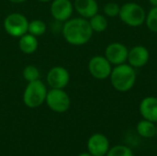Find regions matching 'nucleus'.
I'll list each match as a JSON object with an SVG mask.
<instances>
[{
	"label": "nucleus",
	"instance_id": "obj_10",
	"mask_svg": "<svg viewBox=\"0 0 157 156\" xmlns=\"http://www.w3.org/2000/svg\"><path fill=\"white\" fill-rule=\"evenodd\" d=\"M50 12L57 22H65L73 15L74 4L71 0H52Z\"/></svg>",
	"mask_w": 157,
	"mask_h": 156
},
{
	"label": "nucleus",
	"instance_id": "obj_24",
	"mask_svg": "<svg viewBox=\"0 0 157 156\" xmlns=\"http://www.w3.org/2000/svg\"><path fill=\"white\" fill-rule=\"evenodd\" d=\"M152 6H157V0H148Z\"/></svg>",
	"mask_w": 157,
	"mask_h": 156
},
{
	"label": "nucleus",
	"instance_id": "obj_6",
	"mask_svg": "<svg viewBox=\"0 0 157 156\" xmlns=\"http://www.w3.org/2000/svg\"><path fill=\"white\" fill-rule=\"evenodd\" d=\"M45 102L48 108L56 113H64L71 106L70 97L63 89L51 88L47 92Z\"/></svg>",
	"mask_w": 157,
	"mask_h": 156
},
{
	"label": "nucleus",
	"instance_id": "obj_15",
	"mask_svg": "<svg viewBox=\"0 0 157 156\" xmlns=\"http://www.w3.org/2000/svg\"><path fill=\"white\" fill-rule=\"evenodd\" d=\"M39 46V41L37 40V37L26 33L22 35L18 40V48L21 52L24 54H33Z\"/></svg>",
	"mask_w": 157,
	"mask_h": 156
},
{
	"label": "nucleus",
	"instance_id": "obj_9",
	"mask_svg": "<svg viewBox=\"0 0 157 156\" xmlns=\"http://www.w3.org/2000/svg\"><path fill=\"white\" fill-rule=\"evenodd\" d=\"M129 50L123 43L112 42L109 43L105 50V57L113 65L125 63L128 60Z\"/></svg>",
	"mask_w": 157,
	"mask_h": 156
},
{
	"label": "nucleus",
	"instance_id": "obj_26",
	"mask_svg": "<svg viewBox=\"0 0 157 156\" xmlns=\"http://www.w3.org/2000/svg\"><path fill=\"white\" fill-rule=\"evenodd\" d=\"M40 2H42V3H48V2H52V0H38Z\"/></svg>",
	"mask_w": 157,
	"mask_h": 156
},
{
	"label": "nucleus",
	"instance_id": "obj_8",
	"mask_svg": "<svg viewBox=\"0 0 157 156\" xmlns=\"http://www.w3.org/2000/svg\"><path fill=\"white\" fill-rule=\"evenodd\" d=\"M46 81L51 88L63 89L69 84L70 74L63 66H54L47 73Z\"/></svg>",
	"mask_w": 157,
	"mask_h": 156
},
{
	"label": "nucleus",
	"instance_id": "obj_5",
	"mask_svg": "<svg viewBox=\"0 0 157 156\" xmlns=\"http://www.w3.org/2000/svg\"><path fill=\"white\" fill-rule=\"evenodd\" d=\"M5 31L11 37L20 38L28 32L29 20L21 13L14 12L7 15L3 22Z\"/></svg>",
	"mask_w": 157,
	"mask_h": 156
},
{
	"label": "nucleus",
	"instance_id": "obj_12",
	"mask_svg": "<svg viewBox=\"0 0 157 156\" xmlns=\"http://www.w3.org/2000/svg\"><path fill=\"white\" fill-rule=\"evenodd\" d=\"M150 52L148 49L143 45H136L129 51L128 62L133 68L144 67L149 61Z\"/></svg>",
	"mask_w": 157,
	"mask_h": 156
},
{
	"label": "nucleus",
	"instance_id": "obj_17",
	"mask_svg": "<svg viewBox=\"0 0 157 156\" xmlns=\"http://www.w3.org/2000/svg\"><path fill=\"white\" fill-rule=\"evenodd\" d=\"M88 21L93 32L101 33L105 31L108 28V19L105 16L101 14H96L95 16L90 17Z\"/></svg>",
	"mask_w": 157,
	"mask_h": 156
},
{
	"label": "nucleus",
	"instance_id": "obj_2",
	"mask_svg": "<svg viewBox=\"0 0 157 156\" xmlns=\"http://www.w3.org/2000/svg\"><path fill=\"white\" fill-rule=\"evenodd\" d=\"M109 79L115 90L121 93L128 92L136 83L137 75L135 68L131 66L129 63L116 65L112 68Z\"/></svg>",
	"mask_w": 157,
	"mask_h": 156
},
{
	"label": "nucleus",
	"instance_id": "obj_4",
	"mask_svg": "<svg viewBox=\"0 0 157 156\" xmlns=\"http://www.w3.org/2000/svg\"><path fill=\"white\" fill-rule=\"evenodd\" d=\"M119 17L127 26L137 28L145 22L146 13L141 5L134 2H128L121 6Z\"/></svg>",
	"mask_w": 157,
	"mask_h": 156
},
{
	"label": "nucleus",
	"instance_id": "obj_23",
	"mask_svg": "<svg viewBox=\"0 0 157 156\" xmlns=\"http://www.w3.org/2000/svg\"><path fill=\"white\" fill-rule=\"evenodd\" d=\"M10 3H13V4H21V3H24L26 2L27 0H8Z\"/></svg>",
	"mask_w": 157,
	"mask_h": 156
},
{
	"label": "nucleus",
	"instance_id": "obj_3",
	"mask_svg": "<svg viewBox=\"0 0 157 156\" xmlns=\"http://www.w3.org/2000/svg\"><path fill=\"white\" fill-rule=\"evenodd\" d=\"M47 92L46 86L40 79L28 82L22 97L25 106L29 108L40 107L45 102Z\"/></svg>",
	"mask_w": 157,
	"mask_h": 156
},
{
	"label": "nucleus",
	"instance_id": "obj_18",
	"mask_svg": "<svg viewBox=\"0 0 157 156\" xmlns=\"http://www.w3.org/2000/svg\"><path fill=\"white\" fill-rule=\"evenodd\" d=\"M46 30H47L46 23L41 19H33L30 22H29L28 33L35 37L43 35L46 32Z\"/></svg>",
	"mask_w": 157,
	"mask_h": 156
},
{
	"label": "nucleus",
	"instance_id": "obj_11",
	"mask_svg": "<svg viewBox=\"0 0 157 156\" xmlns=\"http://www.w3.org/2000/svg\"><path fill=\"white\" fill-rule=\"evenodd\" d=\"M86 147L92 156H106L109 150V141L106 135L95 133L89 137Z\"/></svg>",
	"mask_w": 157,
	"mask_h": 156
},
{
	"label": "nucleus",
	"instance_id": "obj_27",
	"mask_svg": "<svg viewBox=\"0 0 157 156\" xmlns=\"http://www.w3.org/2000/svg\"><path fill=\"white\" fill-rule=\"evenodd\" d=\"M156 137H157V124H156Z\"/></svg>",
	"mask_w": 157,
	"mask_h": 156
},
{
	"label": "nucleus",
	"instance_id": "obj_20",
	"mask_svg": "<svg viewBox=\"0 0 157 156\" xmlns=\"http://www.w3.org/2000/svg\"><path fill=\"white\" fill-rule=\"evenodd\" d=\"M106 156H134V154L130 147L120 144L109 148Z\"/></svg>",
	"mask_w": 157,
	"mask_h": 156
},
{
	"label": "nucleus",
	"instance_id": "obj_14",
	"mask_svg": "<svg viewBox=\"0 0 157 156\" xmlns=\"http://www.w3.org/2000/svg\"><path fill=\"white\" fill-rule=\"evenodd\" d=\"M74 8L82 17L86 19H89L98 13L97 0H75Z\"/></svg>",
	"mask_w": 157,
	"mask_h": 156
},
{
	"label": "nucleus",
	"instance_id": "obj_16",
	"mask_svg": "<svg viewBox=\"0 0 157 156\" xmlns=\"http://www.w3.org/2000/svg\"><path fill=\"white\" fill-rule=\"evenodd\" d=\"M138 134L144 139H151L156 136V124L147 120H142L136 126Z\"/></svg>",
	"mask_w": 157,
	"mask_h": 156
},
{
	"label": "nucleus",
	"instance_id": "obj_1",
	"mask_svg": "<svg viewBox=\"0 0 157 156\" xmlns=\"http://www.w3.org/2000/svg\"><path fill=\"white\" fill-rule=\"evenodd\" d=\"M93 30L89 21L82 17H74L63 22L62 34L67 43L74 46L86 44L93 36Z\"/></svg>",
	"mask_w": 157,
	"mask_h": 156
},
{
	"label": "nucleus",
	"instance_id": "obj_21",
	"mask_svg": "<svg viewBox=\"0 0 157 156\" xmlns=\"http://www.w3.org/2000/svg\"><path fill=\"white\" fill-rule=\"evenodd\" d=\"M145 24L152 32L157 33V6H153L150 9L146 15Z\"/></svg>",
	"mask_w": 157,
	"mask_h": 156
},
{
	"label": "nucleus",
	"instance_id": "obj_22",
	"mask_svg": "<svg viewBox=\"0 0 157 156\" xmlns=\"http://www.w3.org/2000/svg\"><path fill=\"white\" fill-rule=\"evenodd\" d=\"M120 11H121V6L117 3H114V2H109L103 7L104 14L109 17H118L120 14Z\"/></svg>",
	"mask_w": 157,
	"mask_h": 156
},
{
	"label": "nucleus",
	"instance_id": "obj_13",
	"mask_svg": "<svg viewBox=\"0 0 157 156\" xmlns=\"http://www.w3.org/2000/svg\"><path fill=\"white\" fill-rule=\"evenodd\" d=\"M140 114L144 120L157 123V97H146L139 106Z\"/></svg>",
	"mask_w": 157,
	"mask_h": 156
},
{
	"label": "nucleus",
	"instance_id": "obj_7",
	"mask_svg": "<svg viewBox=\"0 0 157 156\" xmlns=\"http://www.w3.org/2000/svg\"><path fill=\"white\" fill-rule=\"evenodd\" d=\"M112 64L107 60L105 56L97 55L92 57L88 62V71L90 74L98 79V80H105L109 78L111 71H112Z\"/></svg>",
	"mask_w": 157,
	"mask_h": 156
},
{
	"label": "nucleus",
	"instance_id": "obj_19",
	"mask_svg": "<svg viewBox=\"0 0 157 156\" xmlns=\"http://www.w3.org/2000/svg\"><path fill=\"white\" fill-rule=\"evenodd\" d=\"M22 76L27 82H31V81L40 79V73L35 65L29 64L24 67V69L22 71Z\"/></svg>",
	"mask_w": 157,
	"mask_h": 156
},
{
	"label": "nucleus",
	"instance_id": "obj_25",
	"mask_svg": "<svg viewBox=\"0 0 157 156\" xmlns=\"http://www.w3.org/2000/svg\"><path fill=\"white\" fill-rule=\"evenodd\" d=\"M77 156H92L89 153H83V154H78Z\"/></svg>",
	"mask_w": 157,
	"mask_h": 156
}]
</instances>
